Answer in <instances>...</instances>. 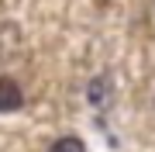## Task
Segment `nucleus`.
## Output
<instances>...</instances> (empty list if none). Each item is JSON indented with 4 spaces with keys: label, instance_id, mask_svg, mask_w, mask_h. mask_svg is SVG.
<instances>
[{
    "label": "nucleus",
    "instance_id": "nucleus-2",
    "mask_svg": "<svg viewBox=\"0 0 155 152\" xmlns=\"http://www.w3.org/2000/svg\"><path fill=\"white\" fill-rule=\"evenodd\" d=\"M107 76H100V79H93V83L86 86V97H90V104H104L107 100Z\"/></svg>",
    "mask_w": 155,
    "mask_h": 152
},
{
    "label": "nucleus",
    "instance_id": "nucleus-3",
    "mask_svg": "<svg viewBox=\"0 0 155 152\" xmlns=\"http://www.w3.org/2000/svg\"><path fill=\"white\" fill-rule=\"evenodd\" d=\"M48 152H86V149H83V142H79L76 135H66V138H59Z\"/></svg>",
    "mask_w": 155,
    "mask_h": 152
},
{
    "label": "nucleus",
    "instance_id": "nucleus-1",
    "mask_svg": "<svg viewBox=\"0 0 155 152\" xmlns=\"http://www.w3.org/2000/svg\"><path fill=\"white\" fill-rule=\"evenodd\" d=\"M24 107V93H21V86H17V79H0V114H7V111H21Z\"/></svg>",
    "mask_w": 155,
    "mask_h": 152
}]
</instances>
